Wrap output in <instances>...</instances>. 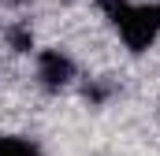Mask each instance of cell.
I'll return each instance as SVG.
<instances>
[{
	"instance_id": "obj_3",
	"label": "cell",
	"mask_w": 160,
	"mask_h": 156,
	"mask_svg": "<svg viewBox=\"0 0 160 156\" xmlns=\"http://www.w3.org/2000/svg\"><path fill=\"white\" fill-rule=\"evenodd\" d=\"M0 156H45V153L26 134H0Z\"/></svg>"
},
{
	"instance_id": "obj_1",
	"label": "cell",
	"mask_w": 160,
	"mask_h": 156,
	"mask_svg": "<svg viewBox=\"0 0 160 156\" xmlns=\"http://www.w3.org/2000/svg\"><path fill=\"white\" fill-rule=\"evenodd\" d=\"M104 19L112 22V30L119 41L134 52H149L160 37V4H145V0H101Z\"/></svg>"
},
{
	"instance_id": "obj_2",
	"label": "cell",
	"mask_w": 160,
	"mask_h": 156,
	"mask_svg": "<svg viewBox=\"0 0 160 156\" xmlns=\"http://www.w3.org/2000/svg\"><path fill=\"white\" fill-rule=\"evenodd\" d=\"M34 67H38V82L48 89V93H60V89H67L75 75H78V67H75V60L63 52V48H38V56H34Z\"/></svg>"
}]
</instances>
